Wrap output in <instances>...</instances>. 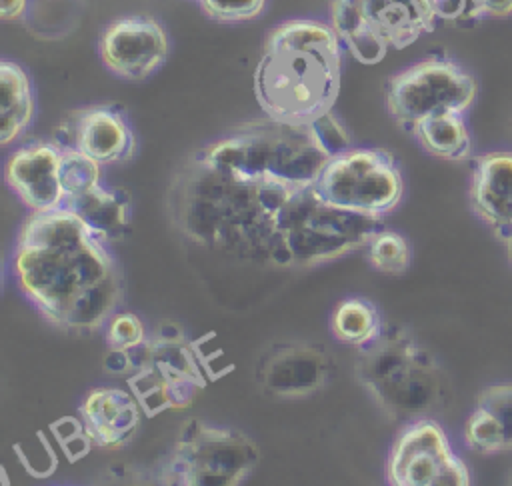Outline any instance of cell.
<instances>
[{
  "mask_svg": "<svg viewBox=\"0 0 512 486\" xmlns=\"http://www.w3.org/2000/svg\"><path fill=\"white\" fill-rule=\"evenodd\" d=\"M168 212L194 244L276 268H310L360 250L382 222L322 204L314 184L238 178L194 158L172 178Z\"/></svg>",
  "mask_w": 512,
  "mask_h": 486,
  "instance_id": "1",
  "label": "cell"
},
{
  "mask_svg": "<svg viewBox=\"0 0 512 486\" xmlns=\"http://www.w3.org/2000/svg\"><path fill=\"white\" fill-rule=\"evenodd\" d=\"M12 278L36 312L68 334L104 328L122 302L120 268L108 242L62 206L24 220Z\"/></svg>",
  "mask_w": 512,
  "mask_h": 486,
  "instance_id": "2",
  "label": "cell"
},
{
  "mask_svg": "<svg viewBox=\"0 0 512 486\" xmlns=\"http://www.w3.org/2000/svg\"><path fill=\"white\" fill-rule=\"evenodd\" d=\"M340 72L342 42L332 24L288 20L268 34L254 70V96L268 118L310 124L332 112Z\"/></svg>",
  "mask_w": 512,
  "mask_h": 486,
  "instance_id": "3",
  "label": "cell"
},
{
  "mask_svg": "<svg viewBox=\"0 0 512 486\" xmlns=\"http://www.w3.org/2000/svg\"><path fill=\"white\" fill-rule=\"evenodd\" d=\"M350 146L348 130L332 112L310 124H286L266 116L240 124L192 158L238 178L312 186L326 162Z\"/></svg>",
  "mask_w": 512,
  "mask_h": 486,
  "instance_id": "4",
  "label": "cell"
},
{
  "mask_svg": "<svg viewBox=\"0 0 512 486\" xmlns=\"http://www.w3.org/2000/svg\"><path fill=\"white\" fill-rule=\"evenodd\" d=\"M354 374L392 420L424 418L448 400V378L434 354L404 326H388L358 350Z\"/></svg>",
  "mask_w": 512,
  "mask_h": 486,
  "instance_id": "5",
  "label": "cell"
},
{
  "mask_svg": "<svg viewBox=\"0 0 512 486\" xmlns=\"http://www.w3.org/2000/svg\"><path fill=\"white\" fill-rule=\"evenodd\" d=\"M106 370L128 376V388L146 416L186 408L206 386L192 342L176 324H162L140 346L108 350Z\"/></svg>",
  "mask_w": 512,
  "mask_h": 486,
  "instance_id": "6",
  "label": "cell"
},
{
  "mask_svg": "<svg viewBox=\"0 0 512 486\" xmlns=\"http://www.w3.org/2000/svg\"><path fill=\"white\" fill-rule=\"evenodd\" d=\"M258 462L260 452L246 434L192 418L160 460L156 480L170 486H238Z\"/></svg>",
  "mask_w": 512,
  "mask_h": 486,
  "instance_id": "7",
  "label": "cell"
},
{
  "mask_svg": "<svg viewBox=\"0 0 512 486\" xmlns=\"http://www.w3.org/2000/svg\"><path fill=\"white\" fill-rule=\"evenodd\" d=\"M444 0H330L332 28L362 64H378L388 48L402 50L438 24Z\"/></svg>",
  "mask_w": 512,
  "mask_h": 486,
  "instance_id": "8",
  "label": "cell"
},
{
  "mask_svg": "<svg viewBox=\"0 0 512 486\" xmlns=\"http://www.w3.org/2000/svg\"><path fill=\"white\" fill-rule=\"evenodd\" d=\"M314 192L334 210L384 220L404 196V178L388 150L350 146L326 162Z\"/></svg>",
  "mask_w": 512,
  "mask_h": 486,
  "instance_id": "9",
  "label": "cell"
},
{
  "mask_svg": "<svg viewBox=\"0 0 512 486\" xmlns=\"http://www.w3.org/2000/svg\"><path fill=\"white\" fill-rule=\"evenodd\" d=\"M476 78L456 60L428 56L396 72L386 82L388 114L406 130L440 112H462L474 104Z\"/></svg>",
  "mask_w": 512,
  "mask_h": 486,
  "instance_id": "10",
  "label": "cell"
},
{
  "mask_svg": "<svg viewBox=\"0 0 512 486\" xmlns=\"http://www.w3.org/2000/svg\"><path fill=\"white\" fill-rule=\"evenodd\" d=\"M386 480L392 486H470V470L454 452L444 428L432 418H416L394 440Z\"/></svg>",
  "mask_w": 512,
  "mask_h": 486,
  "instance_id": "11",
  "label": "cell"
},
{
  "mask_svg": "<svg viewBox=\"0 0 512 486\" xmlns=\"http://www.w3.org/2000/svg\"><path fill=\"white\" fill-rule=\"evenodd\" d=\"M62 208L76 214L104 242L122 240L132 224V200L124 188L102 180V164L62 148Z\"/></svg>",
  "mask_w": 512,
  "mask_h": 486,
  "instance_id": "12",
  "label": "cell"
},
{
  "mask_svg": "<svg viewBox=\"0 0 512 486\" xmlns=\"http://www.w3.org/2000/svg\"><path fill=\"white\" fill-rule=\"evenodd\" d=\"M52 140L64 150H76L98 164L126 162L136 154V136L126 114L112 104L72 110L54 130Z\"/></svg>",
  "mask_w": 512,
  "mask_h": 486,
  "instance_id": "13",
  "label": "cell"
},
{
  "mask_svg": "<svg viewBox=\"0 0 512 486\" xmlns=\"http://www.w3.org/2000/svg\"><path fill=\"white\" fill-rule=\"evenodd\" d=\"M98 54L108 72L138 82L166 62L168 36L164 26L150 16H124L104 28Z\"/></svg>",
  "mask_w": 512,
  "mask_h": 486,
  "instance_id": "14",
  "label": "cell"
},
{
  "mask_svg": "<svg viewBox=\"0 0 512 486\" xmlns=\"http://www.w3.org/2000/svg\"><path fill=\"white\" fill-rule=\"evenodd\" d=\"M334 372V360L324 346L284 342L272 346L260 360L258 380L264 392L278 398H306L322 390Z\"/></svg>",
  "mask_w": 512,
  "mask_h": 486,
  "instance_id": "15",
  "label": "cell"
},
{
  "mask_svg": "<svg viewBox=\"0 0 512 486\" xmlns=\"http://www.w3.org/2000/svg\"><path fill=\"white\" fill-rule=\"evenodd\" d=\"M62 148L50 140H34L16 148L4 164V180L30 212L62 206Z\"/></svg>",
  "mask_w": 512,
  "mask_h": 486,
  "instance_id": "16",
  "label": "cell"
},
{
  "mask_svg": "<svg viewBox=\"0 0 512 486\" xmlns=\"http://www.w3.org/2000/svg\"><path fill=\"white\" fill-rule=\"evenodd\" d=\"M78 412L96 446L120 450L136 436L144 410L130 390L104 386L88 392Z\"/></svg>",
  "mask_w": 512,
  "mask_h": 486,
  "instance_id": "17",
  "label": "cell"
},
{
  "mask_svg": "<svg viewBox=\"0 0 512 486\" xmlns=\"http://www.w3.org/2000/svg\"><path fill=\"white\" fill-rule=\"evenodd\" d=\"M470 208L496 236L512 228V152L496 150L474 158Z\"/></svg>",
  "mask_w": 512,
  "mask_h": 486,
  "instance_id": "18",
  "label": "cell"
},
{
  "mask_svg": "<svg viewBox=\"0 0 512 486\" xmlns=\"http://www.w3.org/2000/svg\"><path fill=\"white\" fill-rule=\"evenodd\" d=\"M36 102L30 76L12 62H0V142L8 146L20 138L34 120Z\"/></svg>",
  "mask_w": 512,
  "mask_h": 486,
  "instance_id": "19",
  "label": "cell"
},
{
  "mask_svg": "<svg viewBox=\"0 0 512 486\" xmlns=\"http://www.w3.org/2000/svg\"><path fill=\"white\" fill-rule=\"evenodd\" d=\"M420 148L442 160H468L472 156V138L462 112H440L422 118L410 128Z\"/></svg>",
  "mask_w": 512,
  "mask_h": 486,
  "instance_id": "20",
  "label": "cell"
},
{
  "mask_svg": "<svg viewBox=\"0 0 512 486\" xmlns=\"http://www.w3.org/2000/svg\"><path fill=\"white\" fill-rule=\"evenodd\" d=\"M384 328L386 326L380 310L362 296H352L338 302L330 318L332 336L338 342L358 350L378 340Z\"/></svg>",
  "mask_w": 512,
  "mask_h": 486,
  "instance_id": "21",
  "label": "cell"
},
{
  "mask_svg": "<svg viewBox=\"0 0 512 486\" xmlns=\"http://www.w3.org/2000/svg\"><path fill=\"white\" fill-rule=\"evenodd\" d=\"M364 252L370 268L382 274L398 276L404 274L412 264V248L408 240L396 230H374L364 246Z\"/></svg>",
  "mask_w": 512,
  "mask_h": 486,
  "instance_id": "22",
  "label": "cell"
},
{
  "mask_svg": "<svg viewBox=\"0 0 512 486\" xmlns=\"http://www.w3.org/2000/svg\"><path fill=\"white\" fill-rule=\"evenodd\" d=\"M476 406L486 410L498 424L506 452L512 450V382H498L486 386L478 398Z\"/></svg>",
  "mask_w": 512,
  "mask_h": 486,
  "instance_id": "23",
  "label": "cell"
},
{
  "mask_svg": "<svg viewBox=\"0 0 512 486\" xmlns=\"http://www.w3.org/2000/svg\"><path fill=\"white\" fill-rule=\"evenodd\" d=\"M106 346L108 350L126 352L140 346L148 336L144 322L134 312H114L106 322Z\"/></svg>",
  "mask_w": 512,
  "mask_h": 486,
  "instance_id": "24",
  "label": "cell"
},
{
  "mask_svg": "<svg viewBox=\"0 0 512 486\" xmlns=\"http://www.w3.org/2000/svg\"><path fill=\"white\" fill-rule=\"evenodd\" d=\"M202 12L218 22H246L258 18L266 0H198Z\"/></svg>",
  "mask_w": 512,
  "mask_h": 486,
  "instance_id": "25",
  "label": "cell"
},
{
  "mask_svg": "<svg viewBox=\"0 0 512 486\" xmlns=\"http://www.w3.org/2000/svg\"><path fill=\"white\" fill-rule=\"evenodd\" d=\"M474 20L506 18L512 14V0H472Z\"/></svg>",
  "mask_w": 512,
  "mask_h": 486,
  "instance_id": "26",
  "label": "cell"
},
{
  "mask_svg": "<svg viewBox=\"0 0 512 486\" xmlns=\"http://www.w3.org/2000/svg\"><path fill=\"white\" fill-rule=\"evenodd\" d=\"M28 12V0H0L2 20H20Z\"/></svg>",
  "mask_w": 512,
  "mask_h": 486,
  "instance_id": "27",
  "label": "cell"
},
{
  "mask_svg": "<svg viewBox=\"0 0 512 486\" xmlns=\"http://www.w3.org/2000/svg\"><path fill=\"white\" fill-rule=\"evenodd\" d=\"M502 242H504V248H506V254H508V260L512 264V228H508L502 236H498Z\"/></svg>",
  "mask_w": 512,
  "mask_h": 486,
  "instance_id": "28",
  "label": "cell"
}]
</instances>
